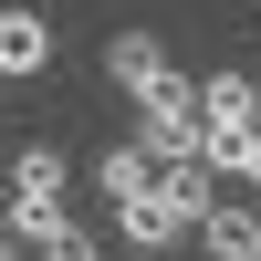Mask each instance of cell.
Instances as JSON below:
<instances>
[{"label":"cell","mask_w":261,"mask_h":261,"mask_svg":"<svg viewBox=\"0 0 261 261\" xmlns=\"http://www.w3.org/2000/svg\"><path fill=\"white\" fill-rule=\"evenodd\" d=\"M125 146H136L146 167H199V94H188L178 73H157L136 94V136H125Z\"/></svg>","instance_id":"6da1fadb"},{"label":"cell","mask_w":261,"mask_h":261,"mask_svg":"<svg viewBox=\"0 0 261 261\" xmlns=\"http://www.w3.org/2000/svg\"><path fill=\"white\" fill-rule=\"evenodd\" d=\"M42 63H53V21H42V11H11V0H0V84L42 73Z\"/></svg>","instance_id":"7a4b0ae2"},{"label":"cell","mask_w":261,"mask_h":261,"mask_svg":"<svg viewBox=\"0 0 261 261\" xmlns=\"http://www.w3.org/2000/svg\"><path fill=\"white\" fill-rule=\"evenodd\" d=\"M199 178H241V188H261V136L251 125H199Z\"/></svg>","instance_id":"3957f363"},{"label":"cell","mask_w":261,"mask_h":261,"mask_svg":"<svg viewBox=\"0 0 261 261\" xmlns=\"http://www.w3.org/2000/svg\"><path fill=\"white\" fill-rule=\"evenodd\" d=\"M199 241H209V261H261V209L209 199V209H199Z\"/></svg>","instance_id":"277c9868"},{"label":"cell","mask_w":261,"mask_h":261,"mask_svg":"<svg viewBox=\"0 0 261 261\" xmlns=\"http://www.w3.org/2000/svg\"><path fill=\"white\" fill-rule=\"evenodd\" d=\"M105 73H115L125 94H146V84L167 73V53H157V32H115V42H105Z\"/></svg>","instance_id":"5b68a950"},{"label":"cell","mask_w":261,"mask_h":261,"mask_svg":"<svg viewBox=\"0 0 261 261\" xmlns=\"http://www.w3.org/2000/svg\"><path fill=\"white\" fill-rule=\"evenodd\" d=\"M94 188H105V209H125V199H146V188H157V167H146L136 146H105V157H94Z\"/></svg>","instance_id":"8992f818"},{"label":"cell","mask_w":261,"mask_h":261,"mask_svg":"<svg viewBox=\"0 0 261 261\" xmlns=\"http://www.w3.org/2000/svg\"><path fill=\"white\" fill-rule=\"evenodd\" d=\"M188 94H199V125H251V73H209Z\"/></svg>","instance_id":"52a82bcc"},{"label":"cell","mask_w":261,"mask_h":261,"mask_svg":"<svg viewBox=\"0 0 261 261\" xmlns=\"http://www.w3.org/2000/svg\"><path fill=\"white\" fill-rule=\"evenodd\" d=\"M42 261H105V241H94V230H84V220H63L53 241H42Z\"/></svg>","instance_id":"ba28073f"},{"label":"cell","mask_w":261,"mask_h":261,"mask_svg":"<svg viewBox=\"0 0 261 261\" xmlns=\"http://www.w3.org/2000/svg\"><path fill=\"white\" fill-rule=\"evenodd\" d=\"M0 261H32V251H21V241H11V230H0Z\"/></svg>","instance_id":"9c48e42d"},{"label":"cell","mask_w":261,"mask_h":261,"mask_svg":"<svg viewBox=\"0 0 261 261\" xmlns=\"http://www.w3.org/2000/svg\"><path fill=\"white\" fill-rule=\"evenodd\" d=\"M251 136H261V84H251Z\"/></svg>","instance_id":"30bf717a"},{"label":"cell","mask_w":261,"mask_h":261,"mask_svg":"<svg viewBox=\"0 0 261 261\" xmlns=\"http://www.w3.org/2000/svg\"><path fill=\"white\" fill-rule=\"evenodd\" d=\"M0 230H11V209H0Z\"/></svg>","instance_id":"8fae6325"}]
</instances>
